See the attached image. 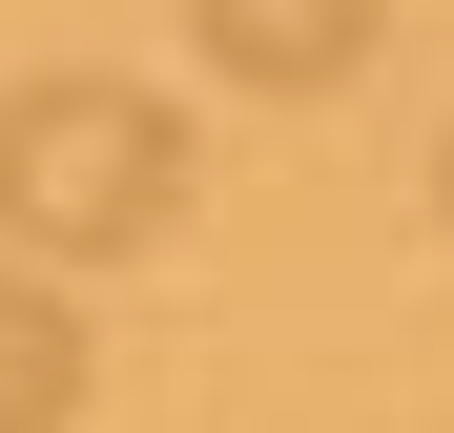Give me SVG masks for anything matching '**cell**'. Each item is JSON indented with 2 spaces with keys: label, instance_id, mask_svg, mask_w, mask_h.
Returning <instances> with one entry per match:
<instances>
[{
  "label": "cell",
  "instance_id": "cell-1",
  "mask_svg": "<svg viewBox=\"0 0 454 433\" xmlns=\"http://www.w3.org/2000/svg\"><path fill=\"white\" fill-rule=\"evenodd\" d=\"M186 124L104 83V62H42V83H0V248H42V268H145L186 228Z\"/></svg>",
  "mask_w": 454,
  "mask_h": 433
},
{
  "label": "cell",
  "instance_id": "cell-4",
  "mask_svg": "<svg viewBox=\"0 0 454 433\" xmlns=\"http://www.w3.org/2000/svg\"><path fill=\"white\" fill-rule=\"evenodd\" d=\"M434 206H454V144H434Z\"/></svg>",
  "mask_w": 454,
  "mask_h": 433
},
{
  "label": "cell",
  "instance_id": "cell-2",
  "mask_svg": "<svg viewBox=\"0 0 454 433\" xmlns=\"http://www.w3.org/2000/svg\"><path fill=\"white\" fill-rule=\"evenodd\" d=\"M372 21H393V0H186V42H207L248 104H331L351 62H372Z\"/></svg>",
  "mask_w": 454,
  "mask_h": 433
},
{
  "label": "cell",
  "instance_id": "cell-3",
  "mask_svg": "<svg viewBox=\"0 0 454 433\" xmlns=\"http://www.w3.org/2000/svg\"><path fill=\"white\" fill-rule=\"evenodd\" d=\"M83 392H104V351H83V268L0 248V433H83Z\"/></svg>",
  "mask_w": 454,
  "mask_h": 433
}]
</instances>
